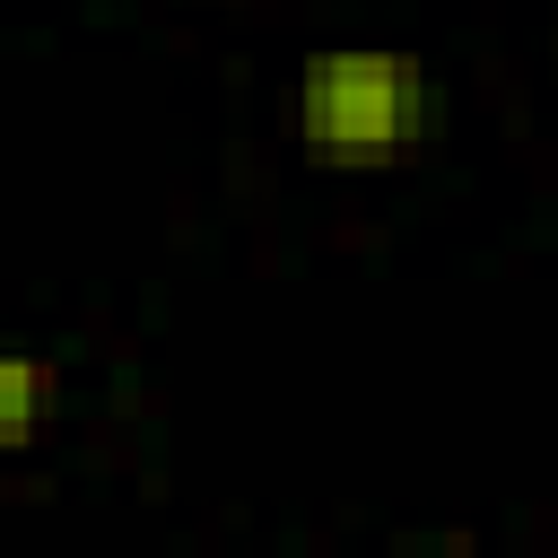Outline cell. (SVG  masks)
Instances as JSON below:
<instances>
[{"mask_svg": "<svg viewBox=\"0 0 558 558\" xmlns=\"http://www.w3.org/2000/svg\"><path fill=\"white\" fill-rule=\"evenodd\" d=\"M436 131V78L401 44H323L296 61V140L331 174L410 166Z\"/></svg>", "mask_w": 558, "mask_h": 558, "instance_id": "6da1fadb", "label": "cell"}, {"mask_svg": "<svg viewBox=\"0 0 558 558\" xmlns=\"http://www.w3.org/2000/svg\"><path fill=\"white\" fill-rule=\"evenodd\" d=\"M61 410V366L35 349H0V453H26Z\"/></svg>", "mask_w": 558, "mask_h": 558, "instance_id": "7a4b0ae2", "label": "cell"}]
</instances>
